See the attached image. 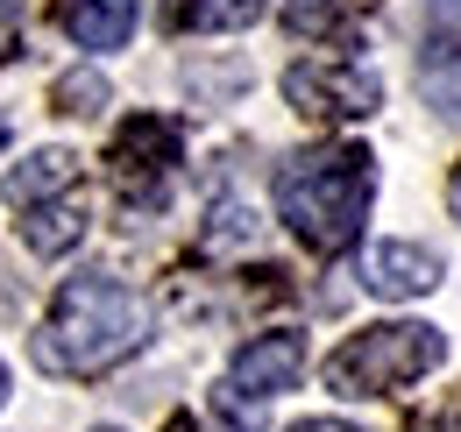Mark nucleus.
<instances>
[{
    "instance_id": "f257e3e1",
    "label": "nucleus",
    "mask_w": 461,
    "mask_h": 432,
    "mask_svg": "<svg viewBox=\"0 0 461 432\" xmlns=\"http://www.w3.org/2000/svg\"><path fill=\"white\" fill-rule=\"evenodd\" d=\"M149 340V305L107 270H78L58 284L50 312L36 326V369L43 376H107Z\"/></svg>"
},
{
    "instance_id": "f03ea898",
    "label": "nucleus",
    "mask_w": 461,
    "mask_h": 432,
    "mask_svg": "<svg viewBox=\"0 0 461 432\" xmlns=\"http://www.w3.org/2000/svg\"><path fill=\"white\" fill-rule=\"evenodd\" d=\"M277 220L312 248V256H341L362 241V220L376 199V157L362 142H320L277 163Z\"/></svg>"
},
{
    "instance_id": "7ed1b4c3",
    "label": "nucleus",
    "mask_w": 461,
    "mask_h": 432,
    "mask_svg": "<svg viewBox=\"0 0 461 432\" xmlns=\"http://www.w3.org/2000/svg\"><path fill=\"white\" fill-rule=\"evenodd\" d=\"M447 362V333L426 320H384L348 333L341 347L327 355V390L334 397H391V390H411L419 376H433Z\"/></svg>"
},
{
    "instance_id": "20e7f679",
    "label": "nucleus",
    "mask_w": 461,
    "mask_h": 432,
    "mask_svg": "<svg viewBox=\"0 0 461 432\" xmlns=\"http://www.w3.org/2000/svg\"><path fill=\"white\" fill-rule=\"evenodd\" d=\"M177 163H185V128L171 113H135L107 142V177H114L121 206H157L171 192Z\"/></svg>"
},
{
    "instance_id": "39448f33",
    "label": "nucleus",
    "mask_w": 461,
    "mask_h": 432,
    "mask_svg": "<svg viewBox=\"0 0 461 432\" xmlns=\"http://www.w3.org/2000/svg\"><path fill=\"white\" fill-rule=\"evenodd\" d=\"M285 100L305 121H369L384 107V78L355 57H305L285 71Z\"/></svg>"
},
{
    "instance_id": "423d86ee",
    "label": "nucleus",
    "mask_w": 461,
    "mask_h": 432,
    "mask_svg": "<svg viewBox=\"0 0 461 432\" xmlns=\"http://www.w3.org/2000/svg\"><path fill=\"white\" fill-rule=\"evenodd\" d=\"M298 376H305V333L277 326V333H256V340L228 362L221 397H228V404H270V397H285Z\"/></svg>"
},
{
    "instance_id": "0eeeda50",
    "label": "nucleus",
    "mask_w": 461,
    "mask_h": 432,
    "mask_svg": "<svg viewBox=\"0 0 461 432\" xmlns=\"http://www.w3.org/2000/svg\"><path fill=\"white\" fill-rule=\"evenodd\" d=\"M419 86H426V100L447 121H461V0L433 7V36L419 50Z\"/></svg>"
},
{
    "instance_id": "6e6552de",
    "label": "nucleus",
    "mask_w": 461,
    "mask_h": 432,
    "mask_svg": "<svg viewBox=\"0 0 461 432\" xmlns=\"http://www.w3.org/2000/svg\"><path fill=\"white\" fill-rule=\"evenodd\" d=\"M362 284H369L376 298H426V291L440 284V256H433L426 241H376V248L362 256Z\"/></svg>"
},
{
    "instance_id": "1a4fd4ad",
    "label": "nucleus",
    "mask_w": 461,
    "mask_h": 432,
    "mask_svg": "<svg viewBox=\"0 0 461 432\" xmlns=\"http://www.w3.org/2000/svg\"><path fill=\"white\" fill-rule=\"evenodd\" d=\"M142 22V0H58V29L78 50H121Z\"/></svg>"
},
{
    "instance_id": "9d476101",
    "label": "nucleus",
    "mask_w": 461,
    "mask_h": 432,
    "mask_svg": "<svg viewBox=\"0 0 461 432\" xmlns=\"http://www.w3.org/2000/svg\"><path fill=\"white\" fill-rule=\"evenodd\" d=\"M376 14V0H285V29L305 43H334L355 50L362 43V22Z\"/></svg>"
},
{
    "instance_id": "9b49d317",
    "label": "nucleus",
    "mask_w": 461,
    "mask_h": 432,
    "mask_svg": "<svg viewBox=\"0 0 461 432\" xmlns=\"http://www.w3.org/2000/svg\"><path fill=\"white\" fill-rule=\"evenodd\" d=\"M64 192H86L71 149H36V157H22L14 170H7V206H14V213L43 206V199H64Z\"/></svg>"
},
{
    "instance_id": "f8f14e48",
    "label": "nucleus",
    "mask_w": 461,
    "mask_h": 432,
    "mask_svg": "<svg viewBox=\"0 0 461 432\" xmlns=\"http://www.w3.org/2000/svg\"><path fill=\"white\" fill-rule=\"evenodd\" d=\"M270 0H164V29L177 36H228V29H249L263 22Z\"/></svg>"
},
{
    "instance_id": "ddd939ff",
    "label": "nucleus",
    "mask_w": 461,
    "mask_h": 432,
    "mask_svg": "<svg viewBox=\"0 0 461 432\" xmlns=\"http://www.w3.org/2000/svg\"><path fill=\"white\" fill-rule=\"evenodd\" d=\"M50 107L71 113V121L100 113V107H107V78H100L93 64H86V71H64V78H58V93H50Z\"/></svg>"
},
{
    "instance_id": "4468645a",
    "label": "nucleus",
    "mask_w": 461,
    "mask_h": 432,
    "mask_svg": "<svg viewBox=\"0 0 461 432\" xmlns=\"http://www.w3.org/2000/svg\"><path fill=\"white\" fill-rule=\"evenodd\" d=\"M22 29H29V7H22V0H0V64H14Z\"/></svg>"
},
{
    "instance_id": "2eb2a0df",
    "label": "nucleus",
    "mask_w": 461,
    "mask_h": 432,
    "mask_svg": "<svg viewBox=\"0 0 461 432\" xmlns=\"http://www.w3.org/2000/svg\"><path fill=\"white\" fill-rule=\"evenodd\" d=\"M291 432H355L348 418H305V426H291Z\"/></svg>"
},
{
    "instance_id": "dca6fc26",
    "label": "nucleus",
    "mask_w": 461,
    "mask_h": 432,
    "mask_svg": "<svg viewBox=\"0 0 461 432\" xmlns=\"http://www.w3.org/2000/svg\"><path fill=\"white\" fill-rule=\"evenodd\" d=\"M171 432H234V426H213V418H171Z\"/></svg>"
},
{
    "instance_id": "f3484780",
    "label": "nucleus",
    "mask_w": 461,
    "mask_h": 432,
    "mask_svg": "<svg viewBox=\"0 0 461 432\" xmlns=\"http://www.w3.org/2000/svg\"><path fill=\"white\" fill-rule=\"evenodd\" d=\"M411 432H461V411H447V418H426V426H411Z\"/></svg>"
},
{
    "instance_id": "a211bd4d",
    "label": "nucleus",
    "mask_w": 461,
    "mask_h": 432,
    "mask_svg": "<svg viewBox=\"0 0 461 432\" xmlns=\"http://www.w3.org/2000/svg\"><path fill=\"white\" fill-rule=\"evenodd\" d=\"M447 206H455V220H461V163H455V177H447Z\"/></svg>"
},
{
    "instance_id": "6ab92c4d",
    "label": "nucleus",
    "mask_w": 461,
    "mask_h": 432,
    "mask_svg": "<svg viewBox=\"0 0 461 432\" xmlns=\"http://www.w3.org/2000/svg\"><path fill=\"white\" fill-rule=\"evenodd\" d=\"M0 404H7V362H0Z\"/></svg>"
},
{
    "instance_id": "aec40b11",
    "label": "nucleus",
    "mask_w": 461,
    "mask_h": 432,
    "mask_svg": "<svg viewBox=\"0 0 461 432\" xmlns=\"http://www.w3.org/2000/svg\"><path fill=\"white\" fill-rule=\"evenodd\" d=\"M0 149H7V113H0Z\"/></svg>"
},
{
    "instance_id": "412c9836",
    "label": "nucleus",
    "mask_w": 461,
    "mask_h": 432,
    "mask_svg": "<svg viewBox=\"0 0 461 432\" xmlns=\"http://www.w3.org/2000/svg\"><path fill=\"white\" fill-rule=\"evenodd\" d=\"M100 432H114V426H100Z\"/></svg>"
}]
</instances>
